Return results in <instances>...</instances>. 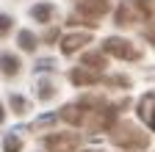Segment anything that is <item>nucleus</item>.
Returning a JSON list of instances; mask_svg holds the SVG:
<instances>
[{"label": "nucleus", "mask_w": 155, "mask_h": 152, "mask_svg": "<svg viewBox=\"0 0 155 152\" xmlns=\"http://www.w3.org/2000/svg\"><path fill=\"white\" fill-rule=\"evenodd\" d=\"M11 22H14L11 17H6V14H0V36H3V33H6V31L11 28Z\"/></svg>", "instance_id": "obj_18"}, {"label": "nucleus", "mask_w": 155, "mask_h": 152, "mask_svg": "<svg viewBox=\"0 0 155 152\" xmlns=\"http://www.w3.org/2000/svg\"><path fill=\"white\" fill-rule=\"evenodd\" d=\"M69 80H72L75 86H94V83H97V75H94V72H86V69H72Z\"/></svg>", "instance_id": "obj_9"}, {"label": "nucleus", "mask_w": 155, "mask_h": 152, "mask_svg": "<svg viewBox=\"0 0 155 152\" xmlns=\"http://www.w3.org/2000/svg\"><path fill=\"white\" fill-rule=\"evenodd\" d=\"M114 122H116V111H114V108H103V111L97 108V116H94L91 127H94V130H108Z\"/></svg>", "instance_id": "obj_5"}, {"label": "nucleus", "mask_w": 155, "mask_h": 152, "mask_svg": "<svg viewBox=\"0 0 155 152\" xmlns=\"http://www.w3.org/2000/svg\"><path fill=\"white\" fill-rule=\"evenodd\" d=\"M89 42H91L89 33H72V36H67V39L61 42V50H64V53H75V50H81V47L89 44Z\"/></svg>", "instance_id": "obj_6"}, {"label": "nucleus", "mask_w": 155, "mask_h": 152, "mask_svg": "<svg viewBox=\"0 0 155 152\" xmlns=\"http://www.w3.org/2000/svg\"><path fill=\"white\" fill-rule=\"evenodd\" d=\"M116 20H119V25H127V20H130V8L122 6L119 11H116Z\"/></svg>", "instance_id": "obj_17"}, {"label": "nucleus", "mask_w": 155, "mask_h": 152, "mask_svg": "<svg viewBox=\"0 0 155 152\" xmlns=\"http://www.w3.org/2000/svg\"><path fill=\"white\" fill-rule=\"evenodd\" d=\"M3 119H6V111H3V105H0V125H3Z\"/></svg>", "instance_id": "obj_23"}, {"label": "nucleus", "mask_w": 155, "mask_h": 152, "mask_svg": "<svg viewBox=\"0 0 155 152\" xmlns=\"http://www.w3.org/2000/svg\"><path fill=\"white\" fill-rule=\"evenodd\" d=\"M105 53L119 55V58H127V61H136V58H139V50H136L127 39H116V36H111V39L105 42Z\"/></svg>", "instance_id": "obj_2"}, {"label": "nucleus", "mask_w": 155, "mask_h": 152, "mask_svg": "<svg viewBox=\"0 0 155 152\" xmlns=\"http://www.w3.org/2000/svg\"><path fill=\"white\" fill-rule=\"evenodd\" d=\"M83 66H89V69H103V66H105V55H103L100 50L86 53V55H83Z\"/></svg>", "instance_id": "obj_11"}, {"label": "nucleus", "mask_w": 155, "mask_h": 152, "mask_svg": "<svg viewBox=\"0 0 155 152\" xmlns=\"http://www.w3.org/2000/svg\"><path fill=\"white\" fill-rule=\"evenodd\" d=\"M17 42H19V47H22V50H36V44H39V39H36L31 31H19Z\"/></svg>", "instance_id": "obj_13"}, {"label": "nucleus", "mask_w": 155, "mask_h": 152, "mask_svg": "<svg viewBox=\"0 0 155 152\" xmlns=\"http://www.w3.org/2000/svg\"><path fill=\"white\" fill-rule=\"evenodd\" d=\"M39 89H42V91H39V97H42V100H50L53 94H55L53 83H47V80H42V86H39Z\"/></svg>", "instance_id": "obj_16"}, {"label": "nucleus", "mask_w": 155, "mask_h": 152, "mask_svg": "<svg viewBox=\"0 0 155 152\" xmlns=\"http://www.w3.org/2000/svg\"><path fill=\"white\" fill-rule=\"evenodd\" d=\"M114 141L119 147H147V136L136 133L133 127H125V133H122V136H114Z\"/></svg>", "instance_id": "obj_4"}, {"label": "nucleus", "mask_w": 155, "mask_h": 152, "mask_svg": "<svg viewBox=\"0 0 155 152\" xmlns=\"http://www.w3.org/2000/svg\"><path fill=\"white\" fill-rule=\"evenodd\" d=\"M8 102H11V111H14V113H25V111H28V102L19 97V94H11Z\"/></svg>", "instance_id": "obj_14"}, {"label": "nucleus", "mask_w": 155, "mask_h": 152, "mask_svg": "<svg viewBox=\"0 0 155 152\" xmlns=\"http://www.w3.org/2000/svg\"><path fill=\"white\" fill-rule=\"evenodd\" d=\"M0 72H3L6 78H8V75L14 78V75L19 72V58H17V55H8V53H3V55H0Z\"/></svg>", "instance_id": "obj_8"}, {"label": "nucleus", "mask_w": 155, "mask_h": 152, "mask_svg": "<svg viewBox=\"0 0 155 152\" xmlns=\"http://www.w3.org/2000/svg\"><path fill=\"white\" fill-rule=\"evenodd\" d=\"M45 39H47V42H55V39H58V31H47Z\"/></svg>", "instance_id": "obj_21"}, {"label": "nucleus", "mask_w": 155, "mask_h": 152, "mask_svg": "<svg viewBox=\"0 0 155 152\" xmlns=\"http://www.w3.org/2000/svg\"><path fill=\"white\" fill-rule=\"evenodd\" d=\"M45 147L47 152H75L81 147V138H78V133H53L45 138Z\"/></svg>", "instance_id": "obj_1"}, {"label": "nucleus", "mask_w": 155, "mask_h": 152, "mask_svg": "<svg viewBox=\"0 0 155 152\" xmlns=\"http://www.w3.org/2000/svg\"><path fill=\"white\" fill-rule=\"evenodd\" d=\"M31 14H33L36 22H50V20H53V6H50V3H39V6H33Z\"/></svg>", "instance_id": "obj_12"}, {"label": "nucleus", "mask_w": 155, "mask_h": 152, "mask_svg": "<svg viewBox=\"0 0 155 152\" xmlns=\"http://www.w3.org/2000/svg\"><path fill=\"white\" fill-rule=\"evenodd\" d=\"M136 6H139V8H141V11L147 14V17L152 14V3H150V0H136Z\"/></svg>", "instance_id": "obj_19"}, {"label": "nucleus", "mask_w": 155, "mask_h": 152, "mask_svg": "<svg viewBox=\"0 0 155 152\" xmlns=\"http://www.w3.org/2000/svg\"><path fill=\"white\" fill-rule=\"evenodd\" d=\"M39 69H45V72L53 69V61H39Z\"/></svg>", "instance_id": "obj_22"}, {"label": "nucleus", "mask_w": 155, "mask_h": 152, "mask_svg": "<svg viewBox=\"0 0 155 152\" xmlns=\"http://www.w3.org/2000/svg\"><path fill=\"white\" fill-rule=\"evenodd\" d=\"M108 8H111L108 0H81V3H78V11L86 14L89 20H97V17L108 14Z\"/></svg>", "instance_id": "obj_3"}, {"label": "nucleus", "mask_w": 155, "mask_h": 152, "mask_svg": "<svg viewBox=\"0 0 155 152\" xmlns=\"http://www.w3.org/2000/svg\"><path fill=\"white\" fill-rule=\"evenodd\" d=\"M61 116L69 122V125H81L83 122V105H67L61 111Z\"/></svg>", "instance_id": "obj_10"}, {"label": "nucleus", "mask_w": 155, "mask_h": 152, "mask_svg": "<svg viewBox=\"0 0 155 152\" xmlns=\"http://www.w3.org/2000/svg\"><path fill=\"white\" fill-rule=\"evenodd\" d=\"M152 100H155V94H152V91H147V94H144V100L139 102V116L144 119V125H147V127H152Z\"/></svg>", "instance_id": "obj_7"}, {"label": "nucleus", "mask_w": 155, "mask_h": 152, "mask_svg": "<svg viewBox=\"0 0 155 152\" xmlns=\"http://www.w3.org/2000/svg\"><path fill=\"white\" fill-rule=\"evenodd\" d=\"M111 83H114V86H130V80H127V78H119V75L111 78Z\"/></svg>", "instance_id": "obj_20"}, {"label": "nucleus", "mask_w": 155, "mask_h": 152, "mask_svg": "<svg viewBox=\"0 0 155 152\" xmlns=\"http://www.w3.org/2000/svg\"><path fill=\"white\" fill-rule=\"evenodd\" d=\"M3 149H6V152H19V149H22V141H19L17 136H6Z\"/></svg>", "instance_id": "obj_15"}]
</instances>
